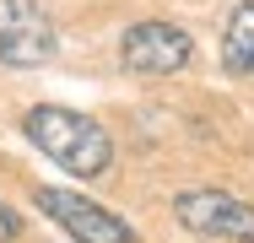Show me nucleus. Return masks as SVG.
Masks as SVG:
<instances>
[{
	"mask_svg": "<svg viewBox=\"0 0 254 243\" xmlns=\"http://www.w3.org/2000/svg\"><path fill=\"white\" fill-rule=\"evenodd\" d=\"M22 135L38 146L49 162H60L65 173H76V179H98L108 168V157H114V141H108V130L98 119H87L76 108H60V103L27 108L22 114Z\"/></svg>",
	"mask_w": 254,
	"mask_h": 243,
	"instance_id": "f257e3e1",
	"label": "nucleus"
},
{
	"mask_svg": "<svg viewBox=\"0 0 254 243\" xmlns=\"http://www.w3.org/2000/svg\"><path fill=\"white\" fill-rule=\"evenodd\" d=\"M54 54V22L44 0H0V65L33 70Z\"/></svg>",
	"mask_w": 254,
	"mask_h": 243,
	"instance_id": "f03ea898",
	"label": "nucleus"
},
{
	"mask_svg": "<svg viewBox=\"0 0 254 243\" xmlns=\"http://www.w3.org/2000/svg\"><path fill=\"white\" fill-rule=\"evenodd\" d=\"M179 222L200 238H227V243H254V205H244L227 189H184L173 200Z\"/></svg>",
	"mask_w": 254,
	"mask_h": 243,
	"instance_id": "7ed1b4c3",
	"label": "nucleus"
},
{
	"mask_svg": "<svg viewBox=\"0 0 254 243\" xmlns=\"http://www.w3.org/2000/svg\"><path fill=\"white\" fill-rule=\"evenodd\" d=\"M119 54L141 76H173V70H184L195 60V38L184 27H173V22H135L119 38Z\"/></svg>",
	"mask_w": 254,
	"mask_h": 243,
	"instance_id": "20e7f679",
	"label": "nucleus"
},
{
	"mask_svg": "<svg viewBox=\"0 0 254 243\" xmlns=\"http://www.w3.org/2000/svg\"><path fill=\"white\" fill-rule=\"evenodd\" d=\"M38 211L54 216V227H65L76 243H135V233L87 194H70V189H38Z\"/></svg>",
	"mask_w": 254,
	"mask_h": 243,
	"instance_id": "39448f33",
	"label": "nucleus"
},
{
	"mask_svg": "<svg viewBox=\"0 0 254 243\" xmlns=\"http://www.w3.org/2000/svg\"><path fill=\"white\" fill-rule=\"evenodd\" d=\"M222 60L233 76H254V0H238L227 16V38H222Z\"/></svg>",
	"mask_w": 254,
	"mask_h": 243,
	"instance_id": "423d86ee",
	"label": "nucleus"
},
{
	"mask_svg": "<svg viewBox=\"0 0 254 243\" xmlns=\"http://www.w3.org/2000/svg\"><path fill=\"white\" fill-rule=\"evenodd\" d=\"M16 233H22V216H16V211H11L5 200H0V243H11Z\"/></svg>",
	"mask_w": 254,
	"mask_h": 243,
	"instance_id": "0eeeda50",
	"label": "nucleus"
}]
</instances>
